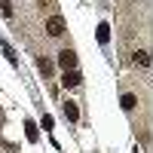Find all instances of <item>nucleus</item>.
Listing matches in <instances>:
<instances>
[{
    "label": "nucleus",
    "mask_w": 153,
    "mask_h": 153,
    "mask_svg": "<svg viewBox=\"0 0 153 153\" xmlns=\"http://www.w3.org/2000/svg\"><path fill=\"white\" fill-rule=\"evenodd\" d=\"M46 34H49V37H61V34H65V19H61V16H52V19L46 22Z\"/></svg>",
    "instance_id": "obj_1"
},
{
    "label": "nucleus",
    "mask_w": 153,
    "mask_h": 153,
    "mask_svg": "<svg viewBox=\"0 0 153 153\" xmlns=\"http://www.w3.org/2000/svg\"><path fill=\"white\" fill-rule=\"evenodd\" d=\"M80 83H83V74L76 71V68L74 71H65V76H61V86H65V89H74V86H80Z\"/></svg>",
    "instance_id": "obj_2"
},
{
    "label": "nucleus",
    "mask_w": 153,
    "mask_h": 153,
    "mask_svg": "<svg viewBox=\"0 0 153 153\" xmlns=\"http://www.w3.org/2000/svg\"><path fill=\"white\" fill-rule=\"evenodd\" d=\"M58 65L65 68V71H74V68H76V52H74V49H65V52H58Z\"/></svg>",
    "instance_id": "obj_3"
},
{
    "label": "nucleus",
    "mask_w": 153,
    "mask_h": 153,
    "mask_svg": "<svg viewBox=\"0 0 153 153\" xmlns=\"http://www.w3.org/2000/svg\"><path fill=\"white\" fill-rule=\"evenodd\" d=\"M61 110H65V117H68L71 123H76V120H80V110H76V104H74V101H65V104H61Z\"/></svg>",
    "instance_id": "obj_4"
},
{
    "label": "nucleus",
    "mask_w": 153,
    "mask_h": 153,
    "mask_svg": "<svg viewBox=\"0 0 153 153\" xmlns=\"http://www.w3.org/2000/svg\"><path fill=\"white\" fill-rule=\"evenodd\" d=\"M95 37H98V43H107V40H110V25H107V22H101Z\"/></svg>",
    "instance_id": "obj_5"
},
{
    "label": "nucleus",
    "mask_w": 153,
    "mask_h": 153,
    "mask_svg": "<svg viewBox=\"0 0 153 153\" xmlns=\"http://www.w3.org/2000/svg\"><path fill=\"white\" fill-rule=\"evenodd\" d=\"M120 104H123V110H135V107H138V98H135V95H123Z\"/></svg>",
    "instance_id": "obj_6"
},
{
    "label": "nucleus",
    "mask_w": 153,
    "mask_h": 153,
    "mask_svg": "<svg viewBox=\"0 0 153 153\" xmlns=\"http://www.w3.org/2000/svg\"><path fill=\"white\" fill-rule=\"evenodd\" d=\"M135 65H141V68H147V65H150V55L144 52V49H141V52H135Z\"/></svg>",
    "instance_id": "obj_7"
},
{
    "label": "nucleus",
    "mask_w": 153,
    "mask_h": 153,
    "mask_svg": "<svg viewBox=\"0 0 153 153\" xmlns=\"http://www.w3.org/2000/svg\"><path fill=\"white\" fill-rule=\"evenodd\" d=\"M37 68H40V71H43V74L49 76V74H52V61H46V58H40V61H37Z\"/></svg>",
    "instance_id": "obj_8"
},
{
    "label": "nucleus",
    "mask_w": 153,
    "mask_h": 153,
    "mask_svg": "<svg viewBox=\"0 0 153 153\" xmlns=\"http://www.w3.org/2000/svg\"><path fill=\"white\" fill-rule=\"evenodd\" d=\"M0 12H3L6 19H12V3H9V0H0Z\"/></svg>",
    "instance_id": "obj_9"
},
{
    "label": "nucleus",
    "mask_w": 153,
    "mask_h": 153,
    "mask_svg": "<svg viewBox=\"0 0 153 153\" xmlns=\"http://www.w3.org/2000/svg\"><path fill=\"white\" fill-rule=\"evenodd\" d=\"M25 129H28V138H31V141H37V126L28 120V123H25Z\"/></svg>",
    "instance_id": "obj_10"
}]
</instances>
